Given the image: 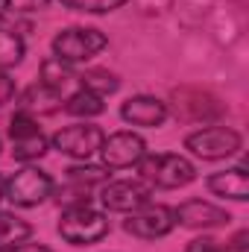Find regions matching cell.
<instances>
[{
  "label": "cell",
  "instance_id": "obj_21",
  "mask_svg": "<svg viewBox=\"0 0 249 252\" xmlns=\"http://www.w3.org/2000/svg\"><path fill=\"white\" fill-rule=\"evenodd\" d=\"M53 193H56V202L62 208L91 205V188L88 185H79V182H70V179H64L59 188H53Z\"/></svg>",
  "mask_w": 249,
  "mask_h": 252
},
{
  "label": "cell",
  "instance_id": "obj_13",
  "mask_svg": "<svg viewBox=\"0 0 249 252\" xmlns=\"http://www.w3.org/2000/svg\"><path fill=\"white\" fill-rule=\"evenodd\" d=\"M121 118L132 126L156 129L167 121V103H161L158 97H150V94H138V97H129L121 106Z\"/></svg>",
  "mask_w": 249,
  "mask_h": 252
},
{
  "label": "cell",
  "instance_id": "obj_23",
  "mask_svg": "<svg viewBox=\"0 0 249 252\" xmlns=\"http://www.w3.org/2000/svg\"><path fill=\"white\" fill-rule=\"evenodd\" d=\"M64 9H73V12H88V15H106V12H115L121 9L126 0H59Z\"/></svg>",
  "mask_w": 249,
  "mask_h": 252
},
{
  "label": "cell",
  "instance_id": "obj_15",
  "mask_svg": "<svg viewBox=\"0 0 249 252\" xmlns=\"http://www.w3.org/2000/svg\"><path fill=\"white\" fill-rule=\"evenodd\" d=\"M64 97H59L56 91H50L47 85H41V82H32L30 88H24L21 91V97H18V112H24V115H30V118H35V115H56L59 109H62Z\"/></svg>",
  "mask_w": 249,
  "mask_h": 252
},
{
  "label": "cell",
  "instance_id": "obj_3",
  "mask_svg": "<svg viewBox=\"0 0 249 252\" xmlns=\"http://www.w3.org/2000/svg\"><path fill=\"white\" fill-rule=\"evenodd\" d=\"M106 47H109L106 32H100L94 27H67L53 38V56L67 64L88 62L97 53H103Z\"/></svg>",
  "mask_w": 249,
  "mask_h": 252
},
{
  "label": "cell",
  "instance_id": "obj_17",
  "mask_svg": "<svg viewBox=\"0 0 249 252\" xmlns=\"http://www.w3.org/2000/svg\"><path fill=\"white\" fill-rule=\"evenodd\" d=\"M30 238H32V226L24 217H18L12 211H0V252L15 250V247L27 244Z\"/></svg>",
  "mask_w": 249,
  "mask_h": 252
},
{
  "label": "cell",
  "instance_id": "obj_28",
  "mask_svg": "<svg viewBox=\"0 0 249 252\" xmlns=\"http://www.w3.org/2000/svg\"><path fill=\"white\" fill-rule=\"evenodd\" d=\"M3 190H6V179L0 176V199H3Z\"/></svg>",
  "mask_w": 249,
  "mask_h": 252
},
{
  "label": "cell",
  "instance_id": "obj_25",
  "mask_svg": "<svg viewBox=\"0 0 249 252\" xmlns=\"http://www.w3.org/2000/svg\"><path fill=\"white\" fill-rule=\"evenodd\" d=\"M187 252H235L229 244L223 247V244H217V241H211V238H199V241H190V247Z\"/></svg>",
  "mask_w": 249,
  "mask_h": 252
},
{
  "label": "cell",
  "instance_id": "obj_24",
  "mask_svg": "<svg viewBox=\"0 0 249 252\" xmlns=\"http://www.w3.org/2000/svg\"><path fill=\"white\" fill-rule=\"evenodd\" d=\"M50 0H3V9L9 15H24V12H41L47 9Z\"/></svg>",
  "mask_w": 249,
  "mask_h": 252
},
{
  "label": "cell",
  "instance_id": "obj_27",
  "mask_svg": "<svg viewBox=\"0 0 249 252\" xmlns=\"http://www.w3.org/2000/svg\"><path fill=\"white\" fill-rule=\"evenodd\" d=\"M9 252H53V250H47L41 244H21V247H15V250H9Z\"/></svg>",
  "mask_w": 249,
  "mask_h": 252
},
{
  "label": "cell",
  "instance_id": "obj_4",
  "mask_svg": "<svg viewBox=\"0 0 249 252\" xmlns=\"http://www.w3.org/2000/svg\"><path fill=\"white\" fill-rule=\"evenodd\" d=\"M170 106L176 121L182 124H208L226 115V106L220 103V97H214L205 88H193V85H182L170 94Z\"/></svg>",
  "mask_w": 249,
  "mask_h": 252
},
{
  "label": "cell",
  "instance_id": "obj_6",
  "mask_svg": "<svg viewBox=\"0 0 249 252\" xmlns=\"http://www.w3.org/2000/svg\"><path fill=\"white\" fill-rule=\"evenodd\" d=\"M9 141H12V156L15 161H38L47 150H50V138L41 132V126L35 124V118L15 112L9 118Z\"/></svg>",
  "mask_w": 249,
  "mask_h": 252
},
{
  "label": "cell",
  "instance_id": "obj_11",
  "mask_svg": "<svg viewBox=\"0 0 249 252\" xmlns=\"http://www.w3.org/2000/svg\"><path fill=\"white\" fill-rule=\"evenodd\" d=\"M100 202L106 211H121L129 214L147 202H153V188L147 182H135V179H118V182H106L100 185Z\"/></svg>",
  "mask_w": 249,
  "mask_h": 252
},
{
  "label": "cell",
  "instance_id": "obj_19",
  "mask_svg": "<svg viewBox=\"0 0 249 252\" xmlns=\"http://www.w3.org/2000/svg\"><path fill=\"white\" fill-rule=\"evenodd\" d=\"M79 82H82V88L94 91L97 97H109V94H115V91L121 88V79H118L112 70H106V67H91V70H85V73L79 76Z\"/></svg>",
  "mask_w": 249,
  "mask_h": 252
},
{
  "label": "cell",
  "instance_id": "obj_1",
  "mask_svg": "<svg viewBox=\"0 0 249 252\" xmlns=\"http://www.w3.org/2000/svg\"><path fill=\"white\" fill-rule=\"evenodd\" d=\"M135 167L141 173V182L161 190L185 188L196 179V167L185 156H176V153H144V158Z\"/></svg>",
  "mask_w": 249,
  "mask_h": 252
},
{
  "label": "cell",
  "instance_id": "obj_16",
  "mask_svg": "<svg viewBox=\"0 0 249 252\" xmlns=\"http://www.w3.org/2000/svg\"><path fill=\"white\" fill-rule=\"evenodd\" d=\"M208 190H211L214 196H229V199L244 202V199H249L247 170H244V167H232V170L211 173V176H208Z\"/></svg>",
  "mask_w": 249,
  "mask_h": 252
},
{
  "label": "cell",
  "instance_id": "obj_20",
  "mask_svg": "<svg viewBox=\"0 0 249 252\" xmlns=\"http://www.w3.org/2000/svg\"><path fill=\"white\" fill-rule=\"evenodd\" d=\"M24 50H27V44H24V38L18 32L0 30V70L15 67V64L24 59Z\"/></svg>",
  "mask_w": 249,
  "mask_h": 252
},
{
  "label": "cell",
  "instance_id": "obj_2",
  "mask_svg": "<svg viewBox=\"0 0 249 252\" xmlns=\"http://www.w3.org/2000/svg\"><path fill=\"white\" fill-rule=\"evenodd\" d=\"M59 235L70 247H88L109 235V220L103 211H97L91 205L64 208L62 220H59Z\"/></svg>",
  "mask_w": 249,
  "mask_h": 252
},
{
  "label": "cell",
  "instance_id": "obj_8",
  "mask_svg": "<svg viewBox=\"0 0 249 252\" xmlns=\"http://www.w3.org/2000/svg\"><path fill=\"white\" fill-rule=\"evenodd\" d=\"M173 226H176L173 208L161 205V202H147V205L129 211V217L124 220V229L132 238H141V241H158V238L170 235Z\"/></svg>",
  "mask_w": 249,
  "mask_h": 252
},
{
  "label": "cell",
  "instance_id": "obj_18",
  "mask_svg": "<svg viewBox=\"0 0 249 252\" xmlns=\"http://www.w3.org/2000/svg\"><path fill=\"white\" fill-rule=\"evenodd\" d=\"M62 109L67 112V115H73V118H97V115L106 112V103H103V97H97L94 91L76 88V91L64 100Z\"/></svg>",
  "mask_w": 249,
  "mask_h": 252
},
{
  "label": "cell",
  "instance_id": "obj_5",
  "mask_svg": "<svg viewBox=\"0 0 249 252\" xmlns=\"http://www.w3.org/2000/svg\"><path fill=\"white\" fill-rule=\"evenodd\" d=\"M244 147V138L238 129L232 126H205V129H196L185 138V150H190L196 158L202 161H220V158H229L235 156L238 150Z\"/></svg>",
  "mask_w": 249,
  "mask_h": 252
},
{
  "label": "cell",
  "instance_id": "obj_10",
  "mask_svg": "<svg viewBox=\"0 0 249 252\" xmlns=\"http://www.w3.org/2000/svg\"><path fill=\"white\" fill-rule=\"evenodd\" d=\"M144 153H147V144L135 132H112L103 138V147H100V158H103L106 170L135 167L144 158Z\"/></svg>",
  "mask_w": 249,
  "mask_h": 252
},
{
  "label": "cell",
  "instance_id": "obj_14",
  "mask_svg": "<svg viewBox=\"0 0 249 252\" xmlns=\"http://www.w3.org/2000/svg\"><path fill=\"white\" fill-rule=\"evenodd\" d=\"M41 85H47L50 91H56L59 97H70L76 88H82V82H79V73L70 67L67 62L62 59H56V56H50V59H44L41 62V79H38Z\"/></svg>",
  "mask_w": 249,
  "mask_h": 252
},
{
  "label": "cell",
  "instance_id": "obj_9",
  "mask_svg": "<svg viewBox=\"0 0 249 252\" xmlns=\"http://www.w3.org/2000/svg\"><path fill=\"white\" fill-rule=\"evenodd\" d=\"M103 138H106V132H103L100 126L73 124V126H62V129L50 138V144H53V150H59V153L70 156V158L88 161L94 153H100Z\"/></svg>",
  "mask_w": 249,
  "mask_h": 252
},
{
  "label": "cell",
  "instance_id": "obj_26",
  "mask_svg": "<svg viewBox=\"0 0 249 252\" xmlns=\"http://www.w3.org/2000/svg\"><path fill=\"white\" fill-rule=\"evenodd\" d=\"M15 94H18V91H15V79H12V76H6V73L0 70V109H3L6 103H12V100H15Z\"/></svg>",
  "mask_w": 249,
  "mask_h": 252
},
{
  "label": "cell",
  "instance_id": "obj_7",
  "mask_svg": "<svg viewBox=\"0 0 249 252\" xmlns=\"http://www.w3.org/2000/svg\"><path fill=\"white\" fill-rule=\"evenodd\" d=\"M53 179H50V173H44V170H38V167H24V170H18L12 179H6V190H3V196L12 202V205H18V208H35V205H41L50 193H53Z\"/></svg>",
  "mask_w": 249,
  "mask_h": 252
},
{
  "label": "cell",
  "instance_id": "obj_22",
  "mask_svg": "<svg viewBox=\"0 0 249 252\" xmlns=\"http://www.w3.org/2000/svg\"><path fill=\"white\" fill-rule=\"evenodd\" d=\"M64 179H70V182H79V185H88V188H94V185H106V182H109V173H106V167L82 164V167H67V170H64Z\"/></svg>",
  "mask_w": 249,
  "mask_h": 252
},
{
  "label": "cell",
  "instance_id": "obj_12",
  "mask_svg": "<svg viewBox=\"0 0 249 252\" xmlns=\"http://www.w3.org/2000/svg\"><path fill=\"white\" fill-rule=\"evenodd\" d=\"M173 220L185 229H217V226H226L232 217L226 208L214 205V202H205V199H185L182 205L173 208Z\"/></svg>",
  "mask_w": 249,
  "mask_h": 252
}]
</instances>
